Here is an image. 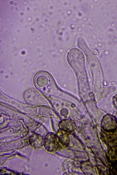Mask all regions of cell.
I'll use <instances>...</instances> for the list:
<instances>
[{"mask_svg":"<svg viewBox=\"0 0 117 175\" xmlns=\"http://www.w3.org/2000/svg\"><path fill=\"white\" fill-rule=\"evenodd\" d=\"M59 142L64 146L67 145L69 143V138L68 132L60 130L56 134Z\"/></svg>","mask_w":117,"mask_h":175,"instance_id":"obj_5","label":"cell"},{"mask_svg":"<svg viewBox=\"0 0 117 175\" xmlns=\"http://www.w3.org/2000/svg\"><path fill=\"white\" fill-rule=\"evenodd\" d=\"M101 125L102 127L104 130H112L117 128V120L114 117L107 115L103 118Z\"/></svg>","mask_w":117,"mask_h":175,"instance_id":"obj_2","label":"cell"},{"mask_svg":"<svg viewBox=\"0 0 117 175\" xmlns=\"http://www.w3.org/2000/svg\"><path fill=\"white\" fill-rule=\"evenodd\" d=\"M58 126L60 130L68 132L74 131L77 128L75 122L70 119L62 120L59 122Z\"/></svg>","mask_w":117,"mask_h":175,"instance_id":"obj_3","label":"cell"},{"mask_svg":"<svg viewBox=\"0 0 117 175\" xmlns=\"http://www.w3.org/2000/svg\"><path fill=\"white\" fill-rule=\"evenodd\" d=\"M115 103L117 107V94L116 95L114 98Z\"/></svg>","mask_w":117,"mask_h":175,"instance_id":"obj_8","label":"cell"},{"mask_svg":"<svg viewBox=\"0 0 117 175\" xmlns=\"http://www.w3.org/2000/svg\"><path fill=\"white\" fill-rule=\"evenodd\" d=\"M59 142L56 135L52 132L48 133L44 140V148L48 151L51 153H54L58 150Z\"/></svg>","mask_w":117,"mask_h":175,"instance_id":"obj_1","label":"cell"},{"mask_svg":"<svg viewBox=\"0 0 117 175\" xmlns=\"http://www.w3.org/2000/svg\"><path fill=\"white\" fill-rule=\"evenodd\" d=\"M29 141L31 146L35 149H39L42 146L43 138L39 134H32L30 137Z\"/></svg>","mask_w":117,"mask_h":175,"instance_id":"obj_4","label":"cell"},{"mask_svg":"<svg viewBox=\"0 0 117 175\" xmlns=\"http://www.w3.org/2000/svg\"><path fill=\"white\" fill-rule=\"evenodd\" d=\"M110 159L112 160H117V146L112 147L109 153Z\"/></svg>","mask_w":117,"mask_h":175,"instance_id":"obj_7","label":"cell"},{"mask_svg":"<svg viewBox=\"0 0 117 175\" xmlns=\"http://www.w3.org/2000/svg\"><path fill=\"white\" fill-rule=\"evenodd\" d=\"M42 82L41 87L46 86L48 83V80L47 78L44 76H39L36 80V83L37 85L39 86Z\"/></svg>","mask_w":117,"mask_h":175,"instance_id":"obj_6","label":"cell"}]
</instances>
